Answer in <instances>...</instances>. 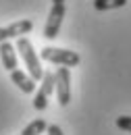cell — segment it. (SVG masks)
<instances>
[{"mask_svg":"<svg viewBox=\"0 0 131 135\" xmlns=\"http://www.w3.org/2000/svg\"><path fill=\"white\" fill-rule=\"evenodd\" d=\"M17 52L21 54V58L25 60V67L29 71V75H31L35 81H40L42 79V75H44V71H42V65H40V56H38V52L33 50V44L27 40V37H19L17 40Z\"/></svg>","mask_w":131,"mask_h":135,"instance_id":"6da1fadb","label":"cell"},{"mask_svg":"<svg viewBox=\"0 0 131 135\" xmlns=\"http://www.w3.org/2000/svg\"><path fill=\"white\" fill-rule=\"evenodd\" d=\"M40 58H44L48 62H54L58 67H77L81 62V56L77 52L65 50V48H52V46H46L40 52Z\"/></svg>","mask_w":131,"mask_h":135,"instance_id":"7a4b0ae2","label":"cell"},{"mask_svg":"<svg viewBox=\"0 0 131 135\" xmlns=\"http://www.w3.org/2000/svg\"><path fill=\"white\" fill-rule=\"evenodd\" d=\"M54 89L58 96V104L67 106L71 102V73L69 67H58L54 73Z\"/></svg>","mask_w":131,"mask_h":135,"instance_id":"3957f363","label":"cell"},{"mask_svg":"<svg viewBox=\"0 0 131 135\" xmlns=\"http://www.w3.org/2000/svg\"><path fill=\"white\" fill-rule=\"evenodd\" d=\"M40 81H42V83L38 87V91L33 94V108L42 112V110L48 108V98H50V94L54 91V73H48V71H46Z\"/></svg>","mask_w":131,"mask_h":135,"instance_id":"277c9868","label":"cell"},{"mask_svg":"<svg viewBox=\"0 0 131 135\" xmlns=\"http://www.w3.org/2000/svg\"><path fill=\"white\" fill-rule=\"evenodd\" d=\"M65 4H52L50 8V15H48V21L44 25V37L46 40H54L58 31H60V25H63V19H65Z\"/></svg>","mask_w":131,"mask_h":135,"instance_id":"5b68a950","label":"cell"},{"mask_svg":"<svg viewBox=\"0 0 131 135\" xmlns=\"http://www.w3.org/2000/svg\"><path fill=\"white\" fill-rule=\"evenodd\" d=\"M33 29V23L29 19H21V21H15L6 27H0V42H8L11 37H21V35L29 33Z\"/></svg>","mask_w":131,"mask_h":135,"instance_id":"8992f818","label":"cell"},{"mask_svg":"<svg viewBox=\"0 0 131 135\" xmlns=\"http://www.w3.org/2000/svg\"><path fill=\"white\" fill-rule=\"evenodd\" d=\"M11 81H13L23 94H33V91H35V79H33L31 75L23 73L21 69L11 71Z\"/></svg>","mask_w":131,"mask_h":135,"instance_id":"52a82bcc","label":"cell"},{"mask_svg":"<svg viewBox=\"0 0 131 135\" xmlns=\"http://www.w3.org/2000/svg\"><path fill=\"white\" fill-rule=\"evenodd\" d=\"M0 60H2V67L6 69L8 73L15 71L19 60H17V48L8 42H0Z\"/></svg>","mask_w":131,"mask_h":135,"instance_id":"ba28073f","label":"cell"},{"mask_svg":"<svg viewBox=\"0 0 131 135\" xmlns=\"http://www.w3.org/2000/svg\"><path fill=\"white\" fill-rule=\"evenodd\" d=\"M46 120L44 118H35V120H31L23 131H21V135H42L44 131H46Z\"/></svg>","mask_w":131,"mask_h":135,"instance_id":"9c48e42d","label":"cell"},{"mask_svg":"<svg viewBox=\"0 0 131 135\" xmlns=\"http://www.w3.org/2000/svg\"><path fill=\"white\" fill-rule=\"evenodd\" d=\"M127 0H94V8L96 11H113V8H121L125 6Z\"/></svg>","mask_w":131,"mask_h":135,"instance_id":"30bf717a","label":"cell"},{"mask_svg":"<svg viewBox=\"0 0 131 135\" xmlns=\"http://www.w3.org/2000/svg\"><path fill=\"white\" fill-rule=\"evenodd\" d=\"M116 127L123 129V131H127V133H131V117H119L116 118Z\"/></svg>","mask_w":131,"mask_h":135,"instance_id":"8fae6325","label":"cell"},{"mask_svg":"<svg viewBox=\"0 0 131 135\" xmlns=\"http://www.w3.org/2000/svg\"><path fill=\"white\" fill-rule=\"evenodd\" d=\"M46 131H48V135H65V133H63V129H60L58 125H48Z\"/></svg>","mask_w":131,"mask_h":135,"instance_id":"7c38bea8","label":"cell"},{"mask_svg":"<svg viewBox=\"0 0 131 135\" xmlns=\"http://www.w3.org/2000/svg\"><path fill=\"white\" fill-rule=\"evenodd\" d=\"M52 4H65V0H52Z\"/></svg>","mask_w":131,"mask_h":135,"instance_id":"4fadbf2b","label":"cell"}]
</instances>
